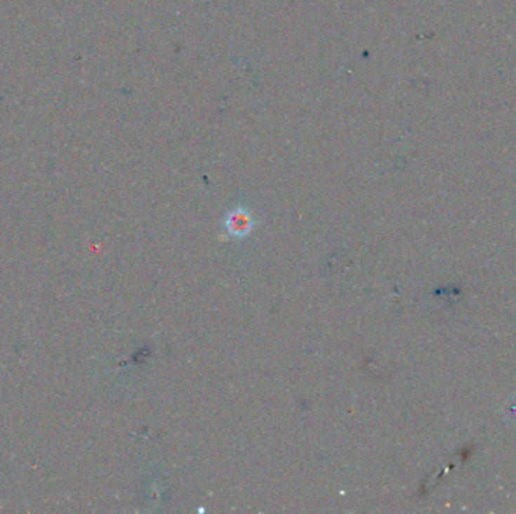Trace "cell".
Returning a JSON list of instances; mask_svg holds the SVG:
<instances>
[{
  "label": "cell",
  "instance_id": "cell-1",
  "mask_svg": "<svg viewBox=\"0 0 516 514\" xmlns=\"http://www.w3.org/2000/svg\"><path fill=\"white\" fill-rule=\"evenodd\" d=\"M225 228L232 237L242 239L246 237L251 230L254 228V222L245 209H237L227 216Z\"/></svg>",
  "mask_w": 516,
  "mask_h": 514
}]
</instances>
